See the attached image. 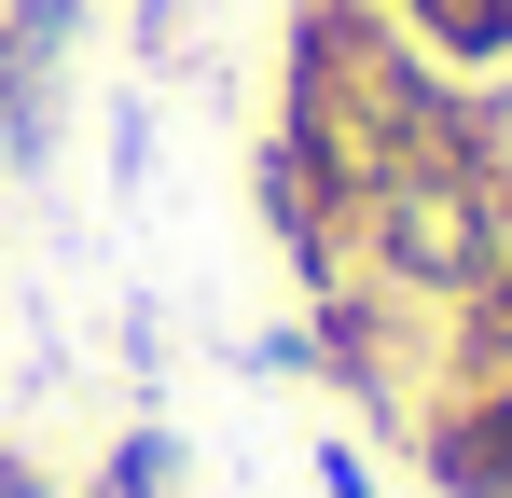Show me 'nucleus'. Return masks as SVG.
Segmentation results:
<instances>
[{"label": "nucleus", "mask_w": 512, "mask_h": 498, "mask_svg": "<svg viewBox=\"0 0 512 498\" xmlns=\"http://www.w3.org/2000/svg\"><path fill=\"white\" fill-rule=\"evenodd\" d=\"M402 429H416V471L443 498H512V374H499V388L429 374V402L402 415Z\"/></svg>", "instance_id": "f257e3e1"}, {"label": "nucleus", "mask_w": 512, "mask_h": 498, "mask_svg": "<svg viewBox=\"0 0 512 498\" xmlns=\"http://www.w3.org/2000/svg\"><path fill=\"white\" fill-rule=\"evenodd\" d=\"M429 360L457 374V388H499L512 374V263H485L457 305H443V332H429Z\"/></svg>", "instance_id": "f03ea898"}, {"label": "nucleus", "mask_w": 512, "mask_h": 498, "mask_svg": "<svg viewBox=\"0 0 512 498\" xmlns=\"http://www.w3.org/2000/svg\"><path fill=\"white\" fill-rule=\"evenodd\" d=\"M97 485H111V498H180V443H167V429H125Z\"/></svg>", "instance_id": "7ed1b4c3"}, {"label": "nucleus", "mask_w": 512, "mask_h": 498, "mask_svg": "<svg viewBox=\"0 0 512 498\" xmlns=\"http://www.w3.org/2000/svg\"><path fill=\"white\" fill-rule=\"evenodd\" d=\"M305 471H319V498H374V471H360V457H346V443H319V457H305Z\"/></svg>", "instance_id": "20e7f679"}, {"label": "nucleus", "mask_w": 512, "mask_h": 498, "mask_svg": "<svg viewBox=\"0 0 512 498\" xmlns=\"http://www.w3.org/2000/svg\"><path fill=\"white\" fill-rule=\"evenodd\" d=\"M0 498H56V485H42V471H28V457H0Z\"/></svg>", "instance_id": "39448f33"}, {"label": "nucleus", "mask_w": 512, "mask_h": 498, "mask_svg": "<svg viewBox=\"0 0 512 498\" xmlns=\"http://www.w3.org/2000/svg\"><path fill=\"white\" fill-rule=\"evenodd\" d=\"M139 28H153V42H167V28H180V0H139Z\"/></svg>", "instance_id": "423d86ee"}]
</instances>
